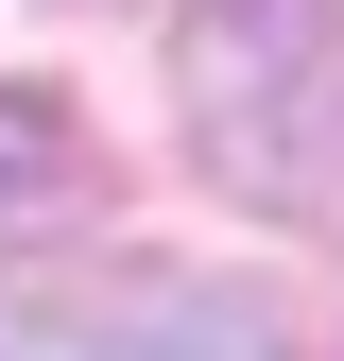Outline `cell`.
Segmentation results:
<instances>
[{
	"instance_id": "3957f363",
	"label": "cell",
	"mask_w": 344,
	"mask_h": 361,
	"mask_svg": "<svg viewBox=\"0 0 344 361\" xmlns=\"http://www.w3.org/2000/svg\"><path fill=\"white\" fill-rule=\"evenodd\" d=\"M86 190H104L86 121L52 104V86H0V241H18V224H69Z\"/></svg>"
},
{
	"instance_id": "7a4b0ae2",
	"label": "cell",
	"mask_w": 344,
	"mask_h": 361,
	"mask_svg": "<svg viewBox=\"0 0 344 361\" xmlns=\"http://www.w3.org/2000/svg\"><path fill=\"white\" fill-rule=\"evenodd\" d=\"M0 361H293L276 293L190 276V258H35L0 276Z\"/></svg>"
},
{
	"instance_id": "6da1fadb",
	"label": "cell",
	"mask_w": 344,
	"mask_h": 361,
	"mask_svg": "<svg viewBox=\"0 0 344 361\" xmlns=\"http://www.w3.org/2000/svg\"><path fill=\"white\" fill-rule=\"evenodd\" d=\"M190 69V138L258 224L344 241V0H155Z\"/></svg>"
}]
</instances>
